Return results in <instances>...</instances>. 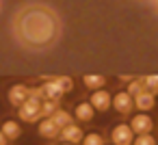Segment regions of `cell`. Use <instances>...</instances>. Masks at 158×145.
Returning a JSON list of instances; mask_svg holds the SVG:
<instances>
[{
	"mask_svg": "<svg viewBox=\"0 0 158 145\" xmlns=\"http://www.w3.org/2000/svg\"><path fill=\"white\" fill-rule=\"evenodd\" d=\"M61 35V20L59 15L41 2L24 5L13 18V37L15 41L33 52L48 50L56 44Z\"/></svg>",
	"mask_w": 158,
	"mask_h": 145,
	"instance_id": "cell-1",
	"label": "cell"
},
{
	"mask_svg": "<svg viewBox=\"0 0 158 145\" xmlns=\"http://www.w3.org/2000/svg\"><path fill=\"white\" fill-rule=\"evenodd\" d=\"M18 115L22 121H37L41 117V100L28 95V100L22 106H18Z\"/></svg>",
	"mask_w": 158,
	"mask_h": 145,
	"instance_id": "cell-2",
	"label": "cell"
},
{
	"mask_svg": "<svg viewBox=\"0 0 158 145\" xmlns=\"http://www.w3.org/2000/svg\"><path fill=\"white\" fill-rule=\"evenodd\" d=\"M110 139H113V143H115V145H132V141H134V132H132V128H130V126L119 123V126H115V128H113Z\"/></svg>",
	"mask_w": 158,
	"mask_h": 145,
	"instance_id": "cell-3",
	"label": "cell"
},
{
	"mask_svg": "<svg viewBox=\"0 0 158 145\" xmlns=\"http://www.w3.org/2000/svg\"><path fill=\"white\" fill-rule=\"evenodd\" d=\"M130 128H132V132H134V134H149V132H152V128H154V121H152V117H149V115L141 113V115L132 117Z\"/></svg>",
	"mask_w": 158,
	"mask_h": 145,
	"instance_id": "cell-4",
	"label": "cell"
},
{
	"mask_svg": "<svg viewBox=\"0 0 158 145\" xmlns=\"http://www.w3.org/2000/svg\"><path fill=\"white\" fill-rule=\"evenodd\" d=\"M110 104L119 110V113H130L132 108H134V100H132V95L128 93V91H121V93H117L113 100H110Z\"/></svg>",
	"mask_w": 158,
	"mask_h": 145,
	"instance_id": "cell-5",
	"label": "cell"
},
{
	"mask_svg": "<svg viewBox=\"0 0 158 145\" xmlns=\"http://www.w3.org/2000/svg\"><path fill=\"white\" fill-rule=\"evenodd\" d=\"M28 87L26 85H13L11 89H9V102L13 104V106H22L26 100H28Z\"/></svg>",
	"mask_w": 158,
	"mask_h": 145,
	"instance_id": "cell-6",
	"label": "cell"
},
{
	"mask_svg": "<svg viewBox=\"0 0 158 145\" xmlns=\"http://www.w3.org/2000/svg\"><path fill=\"white\" fill-rule=\"evenodd\" d=\"M59 134H61V139L65 141V143H80L82 141V130H80V126H74V123H69V126H65V128H61L59 130Z\"/></svg>",
	"mask_w": 158,
	"mask_h": 145,
	"instance_id": "cell-7",
	"label": "cell"
},
{
	"mask_svg": "<svg viewBox=\"0 0 158 145\" xmlns=\"http://www.w3.org/2000/svg\"><path fill=\"white\" fill-rule=\"evenodd\" d=\"M110 95H108V91H102V89H98L93 95H91V106L95 108V110H108V106H110Z\"/></svg>",
	"mask_w": 158,
	"mask_h": 145,
	"instance_id": "cell-8",
	"label": "cell"
},
{
	"mask_svg": "<svg viewBox=\"0 0 158 145\" xmlns=\"http://www.w3.org/2000/svg\"><path fill=\"white\" fill-rule=\"evenodd\" d=\"M132 100H134V108H141L143 113L149 110V108H154V93H152V91H145V89H143V91L136 93Z\"/></svg>",
	"mask_w": 158,
	"mask_h": 145,
	"instance_id": "cell-9",
	"label": "cell"
},
{
	"mask_svg": "<svg viewBox=\"0 0 158 145\" xmlns=\"http://www.w3.org/2000/svg\"><path fill=\"white\" fill-rule=\"evenodd\" d=\"M41 95H44V100H52V102H59L61 100V95H63V91L54 85V80H46L41 87Z\"/></svg>",
	"mask_w": 158,
	"mask_h": 145,
	"instance_id": "cell-10",
	"label": "cell"
},
{
	"mask_svg": "<svg viewBox=\"0 0 158 145\" xmlns=\"http://www.w3.org/2000/svg\"><path fill=\"white\" fill-rule=\"evenodd\" d=\"M59 126L50 119V117H44L41 121H39V134L44 136V139H54L56 134H59Z\"/></svg>",
	"mask_w": 158,
	"mask_h": 145,
	"instance_id": "cell-11",
	"label": "cell"
},
{
	"mask_svg": "<svg viewBox=\"0 0 158 145\" xmlns=\"http://www.w3.org/2000/svg\"><path fill=\"white\" fill-rule=\"evenodd\" d=\"M0 132H2L9 141H15L18 136H20V132H22V128H20V123L18 121H13V119H9V121H5L2 123V128H0Z\"/></svg>",
	"mask_w": 158,
	"mask_h": 145,
	"instance_id": "cell-12",
	"label": "cell"
},
{
	"mask_svg": "<svg viewBox=\"0 0 158 145\" xmlns=\"http://www.w3.org/2000/svg\"><path fill=\"white\" fill-rule=\"evenodd\" d=\"M76 119L78 121H91L93 119V106L89 102H82L76 106Z\"/></svg>",
	"mask_w": 158,
	"mask_h": 145,
	"instance_id": "cell-13",
	"label": "cell"
},
{
	"mask_svg": "<svg viewBox=\"0 0 158 145\" xmlns=\"http://www.w3.org/2000/svg\"><path fill=\"white\" fill-rule=\"evenodd\" d=\"M82 82H85L87 89H95V91H98V89H102V87L106 85V78H104V76H91V74H89V76L82 78Z\"/></svg>",
	"mask_w": 158,
	"mask_h": 145,
	"instance_id": "cell-14",
	"label": "cell"
},
{
	"mask_svg": "<svg viewBox=\"0 0 158 145\" xmlns=\"http://www.w3.org/2000/svg\"><path fill=\"white\" fill-rule=\"evenodd\" d=\"M50 119H52L59 128H65V126H69V123H72V115H69V113H65V110H61V108H56V110H54V115H52Z\"/></svg>",
	"mask_w": 158,
	"mask_h": 145,
	"instance_id": "cell-15",
	"label": "cell"
},
{
	"mask_svg": "<svg viewBox=\"0 0 158 145\" xmlns=\"http://www.w3.org/2000/svg\"><path fill=\"white\" fill-rule=\"evenodd\" d=\"M52 80H54V85H56L63 93L72 91V87H74V80H72L69 76H59V78H52Z\"/></svg>",
	"mask_w": 158,
	"mask_h": 145,
	"instance_id": "cell-16",
	"label": "cell"
},
{
	"mask_svg": "<svg viewBox=\"0 0 158 145\" xmlns=\"http://www.w3.org/2000/svg\"><path fill=\"white\" fill-rule=\"evenodd\" d=\"M56 104H59V102L41 100V117H52V115H54V110H56Z\"/></svg>",
	"mask_w": 158,
	"mask_h": 145,
	"instance_id": "cell-17",
	"label": "cell"
},
{
	"mask_svg": "<svg viewBox=\"0 0 158 145\" xmlns=\"http://www.w3.org/2000/svg\"><path fill=\"white\" fill-rule=\"evenodd\" d=\"M141 82H143V89L145 91H152V93L158 91V76H145Z\"/></svg>",
	"mask_w": 158,
	"mask_h": 145,
	"instance_id": "cell-18",
	"label": "cell"
},
{
	"mask_svg": "<svg viewBox=\"0 0 158 145\" xmlns=\"http://www.w3.org/2000/svg\"><path fill=\"white\" fill-rule=\"evenodd\" d=\"M82 145H104V139L100 134L91 132V134H85L82 136Z\"/></svg>",
	"mask_w": 158,
	"mask_h": 145,
	"instance_id": "cell-19",
	"label": "cell"
},
{
	"mask_svg": "<svg viewBox=\"0 0 158 145\" xmlns=\"http://www.w3.org/2000/svg\"><path fill=\"white\" fill-rule=\"evenodd\" d=\"M132 145H156V141H154L152 134H139V136L132 141Z\"/></svg>",
	"mask_w": 158,
	"mask_h": 145,
	"instance_id": "cell-20",
	"label": "cell"
},
{
	"mask_svg": "<svg viewBox=\"0 0 158 145\" xmlns=\"http://www.w3.org/2000/svg\"><path fill=\"white\" fill-rule=\"evenodd\" d=\"M141 91H143V82H141V80H132V82H130V87H128V93L134 97V95H136V93H141Z\"/></svg>",
	"mask_w": 158,
	"mask_h": 145,
	"instance_id": "cell-21",
	"label": "cell"
},
{
	"mask_svg": "<svg viewBox=\"0 0 158 145\" xmlns=\"http://www.w3.org/2000/svg\"><path fill=\"white\" fill-rule=\"evenodd\" d=\"M7 143H9V139H7L2 132H0V145H7Z\"/></svg>",
	"mask_w": 158,
	"mask_h": 145,
	"instance_id": "cell-22",
	"label": "cell"
},
{
	"mask_svg": "<svg viewBox=\"0 0 158 145\" xmlns=\"http://www.w3.org/2000/svg\"><path fill=\"white\" fill-rule=\"evenodd\" d=\"M63 145H72V143H63Z\"/></svg>",
	"mask_w": 158,
	"mask_h": 145,
	"instance_id": "cell-23",
	"label": "cell"
},
{
	"mask_svg": "<svg viewBox=\"0 0 158 145\" xmlns=\"http://www.w3.org/2000/svg\"><path fill=\"white\" fill-rule=\"evenodd\" d=\"M156 5H158V0H156Z\"/></svg>",
	"mask_w": 158,
	"mask_h": 145,
	"instance_id": "cell-24",
	"label": "cell"
}]
</instances>
